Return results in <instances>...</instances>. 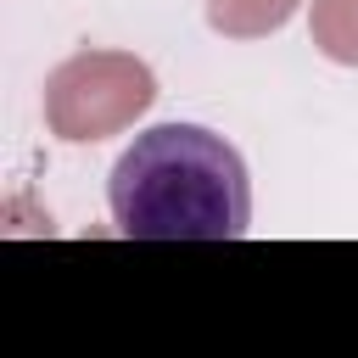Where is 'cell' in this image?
Wrapping results in <instances>:
<instances>
[{
	"mask_svg": "<svg viewBox=\"0 0 358 358\" xmlns=\"http://www.w3.org/2000/svg\"><path fill=\"white\" fill-rule=\"evenodd\" d=\"M106 201L129 241H235L252 224L246 162L201 123L145 129L117 157Z\"/></svg>",
	"mask_w": 358,
	"mask_h": 358,
	"instance_id": "cell-1",
	"label": "cell"
}]
</instances>
